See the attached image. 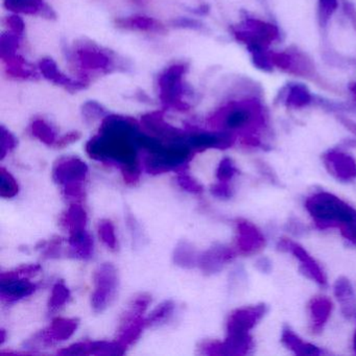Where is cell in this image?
<instances>
[{"label": "cell", "mask_w": 356, "mask_h": 356, "mask_svg": "<svg viewBox=\"0 0 356 356\" xmlns=\"http://www.w3.org/2000/svg\"><path fill=\"white\" fill-rule=\"evenodd\" d=\"M36 291V284L31 282L26 277H14L3 273L0 291L3 299L16 301L29 297Z\"/></svg>", "instance_id": "cell-21"}, {"label": "cell", "mask_w": 356, "mask_h": 356, "mask_svg": "<svg viewBox=\"0 0 356 356\" xmlns=\"http://www.w3.org/2000/svg\"><path fill=\"white\" fill-rule=\"evenodd\" d=\"M38 68L42 76L49 82L54 83L57 86L63 87L66 90L72 92L83 90L88 84L86 80H79V79H72L66 76L51 58H44L41 60L39 62Z\"/></svg>", "instance_id": "cell-19"}, {"label": "cell", "mask_w": 356, "mask_h": 356, "mask_svg": "<svg viewBox=\"0 0 356 356\" xmlns=\"http://www.w3.org/2000/svg\"><path fill=\"white\" fill-rule=\"evenodd\" d=\"M323 162L329 174L341 182L356 180V160L350 154L341 149L327 151L322 156Z\"/></svg>", "instance_id": "cell-12"}, {"label": "cell", "mask_w": 356, "mask_h": 356, "mask_svg": "<svg viewBox=\"0 0 356 356\" xmlns=\"http://www.w3.org/2000/svg\"><path fill=\"white\" fill-rule=\"evenodd\" d=\"M212 195L218 199H230L233 195V189L229 182H218L213 184L210 188Z\"/></svg>", "instance_id": "cell-41"}, {"label": "cell", "mask_w": 356, "mask_h": 356, "mask_svg": "<svg viewBox=\"0 0 356 356\" xmlns=\"http://www.w3.org/2000/svg\"><path fill=\"white\" fill-rule=\"evenodd\" d=\"M70 256L79 259H89L93 255V239L87 231L74 236H70Z\"/></svg>", "instance_id": "cell-28"}, {"label": "cell", "mask_w": 356, "mask_h": 356, "mask_svg": "<svg viewBox=\"0 0 356 356\" xmlns=\"http://www.w3.org/2000/svg\"><path fill=\"white\" fill-rule=\"evenodd\" d=\"M277 249L281 252H289V253L293 254L299 260L300 270L304 275L316 281L321 286H326L327 278L324 270L302 245L291 239L283 237L277 243Z\"/></svg>", "instance_id": "cell-11"}, {"label": "cell", "mask_w": 356, "mask_h": 356, "mask_svg": "<svg viewBox=\"0 0 356 356\" xmlns=\"http://www.w3.org/2000/svg\"><path fill=\"white\" fill-rule=\"evenodd\" d=\"M147 326V318L129 309L124 314V318L120 323V332L116 341L122 343L124 347L128 348L141 337L143 329Z\"/></svg>", "instance_id": "cell-20"}, {"label": "cell", "mask_w": 356, "mask_h": 356, "mask_svg": "<svg viewBox=\"0 0 356 356\" xmlns=\"http://www.w3.org/2000/svg\"><path fill=\"white\" fill-rule=\"evenodd\" d=\"M350 89H351V91L354 93V95H356V83L355 84L352 85V86L350 87Z\"/></svg>", "instance_id": "cell-53"}, {"label": "cell", "mask_w": 356, "mask_h": 356, "mask_svg": "<svg viewBox=\"0 0 356 356\" xmlns=\"http://www.w3.org/2000/svg\"><path fill=\"white\" fill-rule=\"evenodd\" d=\"M305 208L320 229L356 222V210L333 193L318 191L306 199Z\"/></svg>", "instance_id": "cell-2"}, {"label": "cell", "mask_w": 356, "mask_h": 356, "mask_svg": "<svg viewBox=\"0 0 356 356\" xmlns=\"http://www.w3.org/2000/svg\"><path fill=\"white\" fill-rule=\"evenodd\" d=\"M175 308H176V305L170 300L162 302L147 318V326H155V325H161L168 322L174 314Z\"/></svg>", "instance_id": "cell-31"}, {"label": "cell", "mask_w": 356, "mask_h": 356, "mask_svg": "<svg viewBox=\"0 0 356 356\" xmlns=\"http://www.w3.org/2000/svg\"><path fill=\"white\" fill-rule=\"evenodd\" d=\"M149 302H151V297L147 293H141L138 297L133 299L130 305V310L135 312V314H143L149 306Z\"/></svg>", "instance_id": "cell-43"}, {"label": "cell", "mask_w": 356, "mask_h": 356, "mask_svg": "<svg viewBox=\"0 0 356 356\" xmlns=\"http://www.w3.org/2000/svg\"><path fill=\"white\" fill-rule=\"evenodd\" d=\"M256 268L264 274H268L272 270V261L268 257H261L256 261Z\"/></svg>", "instance_id": "cell-49"}, {"label": "cell", "mask_w": 356, "mask_h": 356, "mask_svg": "<svg viewBox=\"0 0 356 356\" xmlns=\"http://www.w3.org/2000/svg\"><path fill=\"white\" fill-rule=\"evenodd\" d=\"M237 252L232 248L225 245H212L199 255L197 266L206 275H213L220 273L227 264L236 257Z\"/></svg>", "instance_id": "cell-15"}, {"label": "cell", "mask_w": 356, "mask_h": 356, "mask_svg": "<svg viewBox=\"0 0 356 356\" xmlns=\"http://www.w3.org/2000/svg\"><path fill=\"white\" fill-rule=\"evenodd\" d=\"M118 273L112 264H103L95 272V291L91 305L95 312H103L115 299L118 291Z\"/></svg>", "instance_id": "cell-9"}, {"label": "cell", "mask_w": 356, "mask_h": 356, "mask_svg": "<svg viewBox=\"0 0 356 356\" xmlns=\"http://www.w3.org/2000/svg\"><path fill=\"white\" fill-rule=\"evenodd\" d=\"M3 6L8 11L15 14L39 15L49 19L56 16L43 0H3Z\"/></svg>", "instance_id": "cell-22"}, {"label": "cell", "mask_w": 356, "mask_h": 356, "mask_svg": "<svg viewBox=\"0 0 356 356\" xmlns=\"http://www.w3.org/2000/svg\"><path fill=\"white\" fill-rule=\"evenodd\" d=\"M314 102L312 93L305 85L293 84L289 86L286 95V105L293 108H304Z\"/></svg>", "instance_id": "cell-30"}, {"label": "cell", "mask_w": 356, "mask_h": 356, "mask_svg": "<svg viewBox=\"0 0 356 356\" xmlns=\"http://www.w3.org/2000/svg\"><path fill=\"white\" fill-rule=\"evenodd\" d=\"M88 174V166L74 156L62 157L53 168V179L63 188L64 195L72 199H82L85 195L84 183Z\"/></svg>", "instance_id": "cell-6"}, {"label": "cell", "mask_w": 356, "mask_h": 356, "mask_svg": "<svg viewBox=\"0 0 356 356\" xmlns=\"http://www.w3.org/2000/svg\"><path fill=\"white\" fill-rule=\"evenodd\" d=\"M99 235L103 243L109 249H118V238L115 235V228L111 220H103L99 225Z\"/></svg>", "instance_id": "cell-36"}, {"label": "cell", "mask_w": 356, "mask_h": 356, "mask_svg": "<svg viewBox=\"0 0 356 356\" xmlns=\"http://www.w3.org/2000/svg\"><path fill=\"white\" fill-rule=\"evenodd\" d=\"M61 222L62 226L70 233V236L81 234L87 231L86 210L79 204H72L62 216Z\"/></svg>", "instance_id": "cell-25"}, {"label": "cell", "mask_w": 356, "mask_h": 356, "mask_svg": "<svg viewBox=\"0 0 356 356\" xmlns=\"http://www.w3.org/2000/svg\"><path fill=\"white\" fill-rule=\"evenodd\" d=\"M108 115L103 106L97 102H88L83 106V116L86 122H93L97 120H104Z\"/></svg>", "instance_id": "cell-37"}, {"label": "cell", "mask_w": 356, "mask_h": 356, "mask_svg": "<svg viewBox=\"0 0 356 356\" xmlns=\"http://www.w3.org/2000/svg\"><path fill=\"white\" fill-rule=\"evenodd\" d=\"M264 233L249 220L239 218L236 220V248L243 255H253L266 245Z\"/></svg>", "instance_id": "cell-14"}, {"label": "cell", "mask_w": 356, "mask_h": 356, "mask_svg": "<svg viewBox=\"0 0 356 356\" xmlns=\"http://www.w3.org/2000/svg\"><path fill=\"white\" fill-rule=\"evenodd\" d=\"M209 124L227 132L254 130L264 124V114L258 102H232L218 109L210 118Z\"/></svg>", "instance_id": "cell-3"}, {"label": "cell", "mask_w": 356, "mask_h": 356, "mask_svg": "<svg viewBox=\"0 0 356 356\" xmlns=\"http://www.w3.org/2000/svg\"><path fill=\"white\" fill-rule=\"evenodd\" d=\"M334 296L341 305V314L347 318H353L356 314V298L353 286L349 279L341 277L335 281Z\"/></svg>", "instance_id": "cell-23"}, {"label": "cell", "mask_w": 356, "mask_h": 356, "mask_svg": "<svg viewBox=\"0 0 356 356\" xmlns=\"http://www.w3.org/2000/svg\"><path fill=\"white\" fill-rule=\"evenodd\" d=\"M174 262L184 268H193L197 266L199 255L195 248L188 241H182L177 245L174 251Z\"/></svg>", "instance_id": "cell-29"}, {"label": "cell", "mask_w": 356, "mask_h": 356, "mask_svg": "<svg viewBox=\"0 0 356 356\" xmlns=\"http://www.w3.org/2000/svg\"><path fill=\"white\" fill-rule=\"evenodd\" d=\"M19 193L17 181L5 168H0V197L12 199Z\"/></svg>", "instance_id": "cell-33"}, {"label": "cell", "mask_w": 356, "mask_h": 356, "mask_svg": "<svg viewBox=\"0 0 356 356\" xmlns=\"http://www.w3.org/2000/svg\"><path fill=\"white\" fill-rule=\"evenodd\" d=\"M185 143L191 149L204 151L208 149H226L232 147L235 143L233 133L227 131L218 132H193L187 134Z\"/></svg>", "instance_id": "cell-16"}, {"label": "cell", "mask_w": 356, "mask_h": 356, "mask_svg": "<svg viewBox=\"0 0 356 356\" xmlns=\"http://www.w3.org/2000/svg\"><path fill=\"white\" fill-rule=\"evenodd\" d=\"M6 339V335H5V330H1V343L5 341Z\"/></svg>", "instance_id": "cell-54"}, {"label": "cell", "mask_w": 356, "mask_h": 356, "mask_svg": "<svg viewBox=\"0 0 356 356\" xmlns=\"http://www.w3.org/2000/svg\"><path fill=\"white\" fill-rule=\"evenodd\" d=\"M191 158L193 149L186 143H168L160 153L145 158V170L152 175L164 174L184 165Z\"/></svg>", "instance_id": "cell-7"}, {"label": "cell", "mask_w": 356, "mask_h": 356, "mask_svg": "<svg viewBox=\"0 0 356 356\" xmlns=\"http://www.w3.org/2000/svg\"><path fill=\"white\" fill-rule=\"evenodd\" d=\"M74 55L79 66L84 72L87 70L108 72L113 65V61L109 55L93 44L81 45L74 51Z\"/></svg>", "instance_id": "cell-18"}, {"label": "cell", "mask_w": 356, "mask_h": 356, "mask_svg": "<svg viewBox=\"0 0 356 356\" xmlns=\"http://www.w3.org/2000/svg\"><path fill=\"white\" fill-rule=\"evenodd\" d=\"M127 348L115 341H82L61 350L62 355H124Z\"/></svg>", "instance_id": "cell-17"}, {"label": "cell", "mask_w": 356, "mask_h": 356, "mask_svg": "<svg viewBox=\"0 0 356 356\" xmlns=\"http://www.w3.org/2000/svg\"><path fill=\"white\" fill-rule=\"evenodd\" d=\"M308 309L312 318V332L320 333L327 321L330 318L331 312L333 309L332 302L329 298L318 296L310 300Z\"/></svg>", "instance_id": "cell-24"}, {"label": "cell", "mask_w": 356, "mask_h": 356, "mask_svg": "<svg viewBox=\"0 0 356 356\" xmlns=\"http://www.w3.org/2000/svg\"><path fill=\"white\" fill-rule=\"evenodd\" d=\"M70 298V291L66 286L63 281H59L54 285L51 291V297H49V308L51 312H56L60 309L62 306L67 303Z\"/></svg>", "instance_id": "cell-34"}, {"label": "cell", "mask_w": 356, "mask_h": 356, "mask_svg": "<svg viewBox=\"0 0 356 356\" xmlns=\"http://www.w3.org/2000/svg\"><path fill=\"white\" fill-rule=\"evenodd\" d=\"M266 312L268 307L264 303L234 310L227 321L225 341L237 351L243 353L251 352L254 343L250 331L264 318Z\"/></svg>", "instance_id": "cell-4"}, {"label": "cell", "mask_w": 356, "mask_h": 356, "mask_svg": "<svg viewBox=\"0 0 356 356\" xmlns=\"http://www.w3.org/2000/svg\"><path fill=\"white\" fill-rule=\"evenodd\" d=\"M287 230L289 232L293 233V235H297V236H300V235H303L304 233L306 232V226H304L301 222L297 220V218H293L289 220L287 222Z\"/></svg>", "instance_id": "cell-48"}, {"label": "cell", "mask_w": 356, "mask_h": 356, "mask_svg": "<svg viewBox=\"0 0 356 356\" xmlns=\"http://www.w3.org/2000/svg\"><path fill=\"white\" fill-rule=\"evenodd\" d=\"M233 35L237 41L247 45L248 49H266L279 38V30L268 22L256 18H245L239 26L233 29Z\"/></svg>", "instance_id": "cell-8"}, {"label": "cell", "mask_w": 356, "mask_h": 356, "mask_svg": "<svg viewBox=\"0 0 356 356\" xmlns=\"http://www.w3.org/2000/svg\"><path fill=\"white\" fill-rule=\"evenodd\" d=\"M16 145H17L16 137L10 131H8L5 127H1V145H0L1 159H3L12 149H15Z\"/></svg>", "instance_id": "cell-40"}, {"label": "cell", "mask_w": 356, "mask_h": 356, "mask_svg": "<svg viewBox=\"0 0 356 356\" xmlns=\"http://www.w3.org/2000/svg\"><path fill=\"white\" fill-rule=\"evenodd\" d=\"M256 165H257L260 174H261L268 182L274 185H280V181H279L278 177H277L274 170H272V168H270L268 163L262 161V160H257V161H256Z\"/></svg>", "instance_id": "cell-42"}, {"label": "cell", "mask_w": 356, "mask_h": 356, "mask_svg": "<svg viewBox=\"0 0 356 356\" xmlns=\"http://www.w3.org/2000/svg\"><path fill=\"white\" fill-rule=\"evenodd\" d=\"M141 124L145 130L151 133L152 136L157 137L162 141H168V143H185L188 134L168 124L164 120L163 112L161 111L145 114L141 118Z\"/></svg>", "instance_id": "cell-13"}, {"label": "cell", "mask_w": 356, "mask_h": 356, "mask_svg": "<svg viewBox=\"0 0 356 356\" xmlns=\"http://www.w3.org/2000/svg\"><path fill=\"white\" fill-rule=\"evenodd\" d=\"M238 172L234 162L230 158H224L218 164L216 178L220 182H229Z\"/></svg>", "instance_id": "cell-38"}, {"label": "cell", "mask_w": 356, "mask_h": 356, "mask_svg": "<svg viewBox=\"0 0 356 356\" xmlns=\"http://www.w3.org/2000/svg\"><path fill=\"white\" fill-rule=\"evenodd\" d=\"M266 49H261V47H256V49H248L252 56V62L254 66L262 72H272L273 65L272 59L268 51H266Z\"/></svg>", "instance_id": "cell-35"}, {"label": "cell", "mask_w": 356, "mask_h": 356, "mask_svg": "<svg viewBox=\"0 0 356 356\" xmlns=\"http://www.w3.org/2000/svg\"><path fill=\"white\" fill-rule=\"evenodd\" d=\"M353 349L354 352L356 353V331L355 334H354V339H353Z\"/></svg>", "instance_id": "cell-52"}, {"label": "cell", "mask_w": 356, "mask_h": 356, "mask_svg": "<svg viewBox=\"0 0 356 356\" xmlns=\"http://www.w3.org/2000/svg\"><path fill=\"white\" fill-rule=\"evenodd\" d=\"M31 131H32V134L44 145H55L56 141H57L55 130L45 120H34L31 126Z\"/></svg>", "instance_id": "cell-32"}, {"label": "cell", "mask_w": 356, "mask_h": 356, "mask_svg": "<svg viewBox=\"0 0 356 356\" xmlns=\"http://www.w3.org/2000/svg\"><path fill=\"white\" fill-rule=\"evenodd\" d=\"M339 230H341L343 238L347 239L348 241L356 245V222L341 226Z\"/></svg>", "instance_id": "cell-47"}, {"label": "cell", "mask_w": 356, "mask_h": 356, "mask_svg": "<svg viewBox=\"0 0 356 356\" xmlns=\"http://www.w3.org/2000/svg\"><path fill=\"white\" fill-rule=\"evenodd\" d=\"M343 147H356V140L349 139V140L343 141Z\"/></svg>", "instance_id": "cell-51"}, {"label": "cell", "mask_w": 356, "mask_h": 356, "mask_svg": "<svg viewBox=\"0 0 356 356\" xmlns=\"http://www.w3.org/2000/svg\"><path fill=\"white\" fill-rule=\"evenodd\" d=\"M6 24H7L8 30L13 31V32L19 33V34H24V30H26V24L22 17L17 16V14L9 16L6 19Z\"/></svg>", "instance_id": "cell-45"}, {"label": "cell", "mask_w": 356, "mask_h": 356, "mask_svg": "<svg viewBox=\"0 0 356 356\" xmlns=\"http://www.w3.org/2000/svg\"><path fill=\"white\" fill-rule=\"evenodd\" d=\"M78 326V318H55L49 328L36 333L24 343V346L28 348L49 347L59 341H66L74 335Z\"/></svg>", "instance_id": "cell-10"}, {"label": "cell", "mask_w": 356, "mask_h": 356, "mask_svg": "<svg viewBox=\"0 0 356 356\" xmlns=\"http://www.w3.org/2000/svg\"><path fill=\"white\" fill-rule=\"evenodd\" d=\"M177 183L183 191H187V193H195V195H200V193H203V186L197 181H195L193 177L184 174V172L178 175Z\"/></svg>", "instance_id": "cell-39"}, {"label": "cell", "mask_w": 356, "mask_h": 356, "mask_svg": "<svg viewBox=\"0 0 356 356\" xmlns=\"http://www.w3.org/2000/svg\"><path fill=\"white\" fill-rule=\"evenodd\" d=\"M281 341L297 355H321L324 353V351L316 346L305 343L287 326L283 328Z\"/></svg>", "instance_id": "cell-26"}, {"label": "cell", "mask_w": 356, "mask_h": 356, "mask_svg": "<svg viewBox=\"0 0 356 356\" xmlns=\"http://www.w3.org/2000/svg\"><path fill=\"white\" fill-rule=\"evenodd\" d=\"M321 14L324 19H328L332 16L339 7V0H318Z\"/></svg>", "instance_id": "cell-44"}, {"label": "cell", "mask_w": 356, "mask_h": 356, "mask_svg": "<svg viewBox=\"0 0 356 356\" xmlns=\"http://www.w3.org/2000/svg\"><path fill=\"white\" fill-rule=\"evenodd\" d=\"M339 120L348 130L351 131L353 134L356 135V122H352L349 118H343V116H339Z\"/></svg>", "instance_id": "cell-50"}, {"label": "cell", "mask_w": 356, "mask_h": 356, "mask_svg": "<svg viewBox=\"0 0 356 356\" xmlns=\"http://www.w3.org/2000/svg\"><path fill=\"white\" fill-rule=\"evenodd\" d=\"M116 26L124 30L138 31V32L161 33L164 30L161 22L145 16L120 18L116 20Z\"/></svg>", "instance_id": "cell-27"}, {"label": "cell", "mask_w": 356, "mask_h": 356, "mask_svg": "<svg viewBox=\"0 0 356 356\" xmlns=\"http://www.w3.org/2000/svg\"><path fill=\"white\" fill-rule=\"evenodd\" d=\"M138 134L136 120L118 114H108L102 120L99 134L87 143V154L97 161L118 164L124 182L135 185L141 174L136 145Z\"/></svg>", "instance_id": "cell-1"}, {"label": "cell", "mask_w": 356, "mask_h": 356, "mask_svg": "<svg viewBox=\"0 0 356 356\" xmlns=\"http://www.w3.org/2000/svg\"><path fill=\"white\" fill-rule=\"evenodd\" d=\"M188 72L186 64H174L165 68L158 76V95L164 106L177 111L185 112L191 106L185 101V76Z\"/></svg>", "instance_id": "cell-5"}, {"label": "cell", "mask_w": 356, "mask_h": 356, "mask_svg": "<svg viewBox=\"0 0 356 356\" xmlns=\"http://www.w3.org/2000/svg\"><path fill=\"white\" fill-rule=\"evenodd\" d=\"M81 136H82V135H81L80 132H78V131H72V132L67 133V134L62 136L61 138L57 139L55 147H57V149H63V147H68V145L76 143V141L81 138Z\"/></svg>", "instance_id": "cell-46"}]
</instances>
